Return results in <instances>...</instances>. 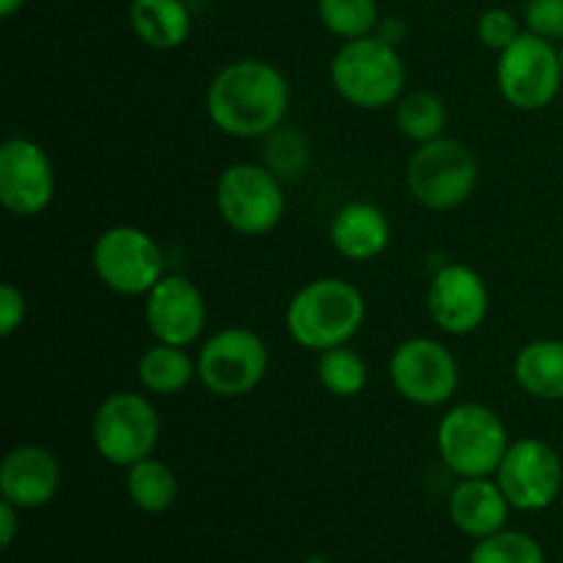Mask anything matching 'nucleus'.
<instances>
[{"instance_id":"1","label":"nucleus","mask_w":563,"mask_h":563,"mask_svg":"<svg viewBox=\"0 0 563 563\" xmlns=\"http://www.w3.org/2000/svg\"><path fill=\"white\" fill-rule=\"evenodd\" d=\"M289 80L278 66L262 58L225 64L207 88V115L223 135L267 137L284 126L289 113Z\"/></svg>"},{"instance_id":"24","label":"nucleus","mask_w":563,"mask_h":563,"mask_svg":"<svg viewBox=\"0 0 563 563\" xmlns=\"http://www.w3.org/2000/svg\"><path fill=\"white\" fill-rule=\"evenodd\" d=\"M317 377L319 385H322L330 396L355 399V396H361L363 390H366L368 366L350 344H344L319 355Z\"/></svg>"},{"instance_id":"9","label":"nucleus","mask_w":563,"mask_h":563,"mask_svg":"<svg viewBox=\"0 0 563 563\" xmlns=\"http://www.w3.org/2000/svg\"><path fill=\"white\" fill-rule=\"evenodd\" d=\"M99 284L121 297H146L165 278V256L148 231L137 225H110L91 251Z\"/></svg>"},{"instance_id":"5","label":"nucleus","mask_w":563,"mask_h":563,"mask_svg":"<svg viewBox=\"0 0 563 563\" xmlns=\"http://www.w3.org/2000/svg\"><path fill=\"white\" fill-rule=\"evenodd\" d=\"M407 190L429 212H451L478 187V159L462 141L440 135L421 143L407 163Z\"/></svg>"},{"instance_id":"20","label":"nucleus","mask_w":563,"mask_h":563,"mask_svg":"<svg viewBox=\"0 0 563 563\" xmlns=\"http://www.w3.org/2000/svg\"><path fill=\"white\" fill-rule=\"evenodd\" d=\"M515 383L539 401H563V341H528L515 357Z\"/></svg>"},{"instance_id":"25","label":"nucleus","mask_w":563,"mask_h":563,"mask_svg":"<svg viewBox=\"0 0 563 563\" xmlns=\"http://www.w3.org/2000/svg\"><path fill=\"white\" fill-rule=\"evenodd\" d=\"M317 11L324 31L344 42L372 36L379 25L377 0H319Z\"/></svg>"},{"instance_id":"13","label":"nucleus","mask_w":563,"mask_h":563,"mask_svg":"<svg viewBox=\"0 0 563 563\" xmlns=\"http://www.w3.org/2000/svg\"><path fill=\"white\" fill-rule=\"evenodd\" d=\"M55 170L47 152L31 137H9L0 146V203L16 218H36L53 203Z\"/></svg>"},{"instance_id":"10","label":"nucleus","mask_w":563,"mask_h":563,"mask_svg":"<svg viewBox=\"0 0 563 563\" xmlns=\"http://www.w3.org/2000/svg\"><path fill=\"white\" fill-rule=\"evenodd\" d=\"M198 379L220 399H240L264 383L269 350L256 330L223 328L198 350Z\"/></svg>"},{"instance_id":"18","label":"nucleus","mask_w":563,"mask_h":563,"mask_svg":"<svg viewBox=\"0 0 563 563\" xmlns=\"http://www.w3.org/2000/svg\"><path fill=\"white\" fill-rule=\"evenodd\" d=\"M511 504L495 478H462L449 498V515L456 531L471 539H487L504 531Z\"/></svg>"},{"instance_id":"30","label":"nucleus","mask_w":563,"mask_h":563,"mask_svg":"<svg viewBox=\"0 0 563 563\" xmlns=\"http://www.w3.org/2000/svg\"><path fill=\"white\" fill-rule=\"evenodd\" d=\"M27 317V300L22 295V289H16L14 284L0 286V335L11 339L16 330L25 324Z\"/></svg>"},{"instance_id":"17","label":"nucleus","mask_w":563,"mask_h":563,"mask_svg":"<svg viewBox=\"0 0 563 563\" xmlns=\"http://www.w3.org/2000/svg\"><path fill=\"white\" fill-rule=\"evenodd\" d=\"M330 242L350 262H374L390 245V220L377 203L350 201L330 220Z\"/></svg>"},{"instance_id":"16","label":"nucleus","mask_w":563,"mask_h":563,"mask_svg":"<svg viewBox=\"0 0 563 563\" xmlns=\"http://www.w3.org/2000/svg\"><path fill=\"white\" fill-rule=\"evenodd\" d=\"M60 489V462L44 445H16L0 465V495L20 511L42 509Z\"/></svg>"},{"instance_id":"14","label":"nucleus","mask_w":563,"mask_h":563,"mask_svg":"<svg viewBox=\"0 0 563 563\" xmlns=\"http://www.w3.org/2000/svg\"><path fill=\"white\" fill-rule=\"evenodd\" d=\"M432 322L449 335H471L487 322V280L467 264H445L434 273L427 291Z\"/></svg>"},{"instance_id":"4","label":"nucleus","mask_w":563,"mask_h":563,"mask_svg":"<svg viewBox=\"0 0 563 563\" xmlns=\"http://www.w3.org/2000/svg\"><path fill=\"white\" fill-rule=\"evenodd\" d=\"M434 440L440 460L460 478L495 476L511 445L504 418L478 401H465L443 412Z\"/></svg>"},{"instance_id":"11","label":"nucleus","mask_w":563,"mask_h":563,"mask_svg":"<svg viewBox=\"0 0 563 563\" xmlns=\"http://www.w3.org/2000/svg\"><path fill=\"white\" fill-rule=\"evenodd\" d=\"M396 394L416 407H443L460 390V363L438 339L416 335L401 341L388 361Z\"/></svg>"},{"instance_id":"28","label":"nucleus","mask_w":563,"mask_h":563,"mask_svg":"<svg viewBox=\"0 0 563 563\" xmlns=\"http://www.w3.org/2000/svg\"><path fill=\"white\" fill-rule=\"evenodd\" d=\"M520 33V22H517V16L506 9H487L476 22L478 42H482L484 47L495 49V53L509 47Z\"/></svg>"},{"instance_id":"33","label":"nucleus","mask_w":563,"mask_h":563,"mask_svg":"<svg viewBox=\"0 0 563 563\" xmlns=\"http://www.w3.org/2000/svg\"><path fill=\"white\" fill-rule=\"evenodd\" d=\"M559 53H561V69H563V42H561V47H559Z\"/></svg>"},{"instance_id":"8","label":"nucleus","mask_w":563,"mask_h":563,"mask_svg":"<svg viewBox=\"0 0 563 563\" xmlns=\"http://www.w3.org/2000/svg\"><path fill=\"white\" fill-rule=\"evenodd\" d=\"M157 410L143 394L119 390L102 399L91 418V440L97 454L113 467H132L154 456L159 445Z\"/></svg>"},{"instance_id":"23","label":"nucleus","mask_w":563,"mask_h":563,"mask_svg":"<svg viewBox=\"0 0 563 563\" xmlns=\"http://www.w3.org/2000/svg\"><path fill=\"white\" fill-rule=\"evenodd\" d=\"M445 124H449V110L440 93L410 91L396 102V130L416 146L443 135Z\"/></svg>"},{"instance_id":"3","label":"nucleus","mask_w":563,"mask_h":563,"mask_svg":"<svg viewBox=\"0 0 563 563\" xmlns=\"http://www.w3.org/2000/svg\"><path fill=\"white\" fill-rule=\"evenodd\" d=\"M330 82L352 108L383 110L405 97L407 69L399 49L372 33L341 44L330 60Z\"/></svg>"},{"instance_id":"21","label":"nucleus","mask_w":563,"mask_h":563,"mask_svg":"<svg viewBox=\"0 0 563 563\" xmlns=\"http://www.w3.org/2000/svg\"><path fill=\"white\" fill-rule=\"evenodd\" d=\"M198 377V363L187 346H170L154 341L137 361V383L154 396H176Z\"/></svg>"},{"instance_id":"22","label":"nucleus","mask_w":563,"mask_h":563,"mask_svg":"<svg viewBox=\"0 0 563 563\" xmlns=\"http://www.w3.org/2000/svg\"><path fill=\"white\" fill-rule=\"evenodd\" d=\"M124 487L132 506H137L146 515H163L176 504V495H179L176 473L157 456H148V460L126 467Z\"/></svg>"},{"instance_id":"12","label":"nucleus","mask_w":563,"mask_h":563,"mask_svg":"<svg viewBox=\"0 0 563 563\" xmlns=\"http://www.w3.org/2000/svg\"><path fill=\"white\" fill-rule=\"evenodd\" d=\"M495 482L517 511H542L555 504L563 487L559 451L539 438L517 440L495 471Z\"/></svg>"},{"instance_id":"26","label":"nucleus","mask_w":563,"mask_h":563,"mask_svg":"<svg viewBox=\"0 0 563 563\" xmlns=\"http://www.w3.org/2000/svg\"><path fill=\"white\" fill-rule=\"evenodd\" d=\"M467 563H544L542 544L522 531H498L478 539Z\"/></svg>"},{"instance_id":"2","label":"nucleus","mask_w":563,"mask_h":563,"mask_svg":"<svg viewBox=\"0 0 563 563\" xmlns=\"http://www.w3.org/2000/svg\"><path fill=\"white\" fill-rule=\"evenodd\" d=\"M366 322V300L361 289L344 278H317L302 286L286 306V330L291 341L308 352L344 346Z\"/></svg>"},{"instance_id":"31","label":"nucleus","mask_w":563,"mask_h":563,"mask_svg":"<svg viewBox=\"0 0 563 563\" xmlns=\"http://www.w3.org/2000/svg\"><path fill=\"white\" fill-rule=\"evenodd\" d=\"M16 528H20V509L9 500H0V544H3V550L14 544Z\"/></svg>"},{"instance_id":"27","label":"nucleus","mask_w":563,"mask_h":563,"mask_svg":"<svg viewBox=\"0 0 563 563\" xmlns=\"http://www.w3.org/2000/svg\"><path fill=\"white\" fill-rule=\"evenodd\" d=\"M267 159H264V165H267L273 174L278 176H297L302 170V165H306L308 159V143L302 141L300 132H291V130H284V126H278L275 132H269L267 135Z\"/></svg>"},{"instance_id":"6","label":"nucleus","mask_w":563,"mask_h":563,"mask_svg":"<svg viewBox=\"0 0 563 563\" xmlns=\"http://www.w3.org/2000/svg\"><path fill=\"white\" fill-rule=\"evenodd\" d=\"M214 203L223 223L242 236L269 234L286 214L280 176L262 163L229 165L214 185Z\"/></svg>"},{"instance_id":"15","label":"nucleus","mask_w":563,"mask_h":563,"mask_svg":"<svg viewBox=\"0 0 563 563\" xmlns=\"http://www.w3.org/2000/svg\"><path fill=\"white\" fill-rule=\"evenodd\" d=\"M148 333L170 346H192L207 328V302L185 275H165L143 302Z\"/></svg>"},{"instance_id":"7","label":"nucleus","mask_w":563,"mask_h":563,"mask_svg":"<svg viewBox=\"0 0 563 563\" xmlns=\"http://www.w3.org/2000/svg\"><path fill=\"white\" fill-rule=\"evenodd\" d=\"M495 82L506 104L522 113L550 108L563 86L561 53L550 38L522 31L515 42L498 53Z\"/></svg>"},{"instance_id":"19","label":"nucleus","mask_w":563,"mask_h":563,"mask_svg":"<svg viewBox=\"0 0 563 563\" xmlns=\"http://www.w3.org/2000/svg\"><path fill=\"white\" fill-rule=\"evenodd\" d=\"M132 33L152 49H176L190 38L192 16L185 0H132Z\"/></svg>"},{"instance_id":"32","label":"nucleus","mask_w":563,"mask_h":563,"mask_svg":"<svg viewBox=\"0 0 563 563\" xmlns=\"http://www.w3.org/2000/svg\"><path fill=\"white\" fill-rule=\"evenodd\" d=\"M25 3L27 0H0V16H3V20H11Z\"/></svg>"},{"instance_id":"29","label":"nucleus","mask_w":563,"mask_h":563,"mask_svg":"<svg viewBox=\"0 0 563 563\" xmlns=\"http://www.w3.org/2000/svg\"><path fill=\"white\" fill-rule=\"evenodd\" d=\"M526 31L550 42H563V0H528Z\"/></svg>"}]
</instances>
